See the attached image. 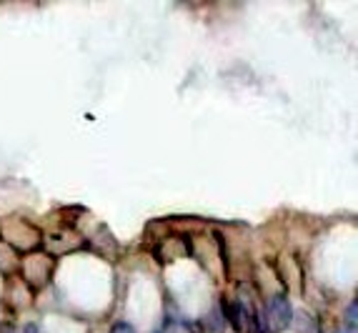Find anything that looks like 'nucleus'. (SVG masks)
Masks as SVG:
<instances>
[{
	"label": "nucleus",
	"mask_w": 358,
	"mask_h": 333,
	"mask_svg": "<svg viewBox=\"0 0 358 333\" xmlns=\"http://www.w3.org/2000/svg\"><path fill=\"white\" fill-rule=\"evenodd\" d=\"M268 318L273 321L275 328H288L293 321V309L286 296H275L268 304Z\"/></svg>",
	"instance_id": "obj_1"
},
{
	"label": "nucleus",
	"mask_w": 358,
	"mask_h": 333,
	"mask_svg": "<svg viewBox=\"0 0 358 333\" xmlns=\"http://www.w3.org/2000/svg\"><path fill=\"white\" fill-rule=\"evenodd\" d=\"M346 318H348V328H356V301H351L348 304V311H346Z\"/></svg>",
	"instance_id": "obj_2"
},
{
	"label": "nucleus",
	"mask_w": 358,
	"mask_h": 333,
	"mask_svg": "<svg viewBox=\"0 0 358 333\" xmlns=\"http://www.w3.org/2000/svg\"><path fill=\"white\" fill-rule=\"evenodd\" d=\"M110 333H136V331H133V326H131V323L120 321V323H115V326L110 328Z\"/></svg>",
	"instance_id": "obj_3"
}]
</instances>
